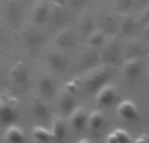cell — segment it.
I'll return each instance as SVG.
<instances>
[{
    "mask_svg": "<svg viewBox=\"0 0 149 143\" xmlns=\"http://www.w3.org/2000/svg\"><path fill=\"white\" fill-rule=\"evenodd\" d=\"M113 76V69L107 65H102V67H97L88 70L86 76L84 78V86L89 92H97L100 87H102L110 77Z\"/></svg>",
    "mask_w": 149,
    "mask_h": 143,
    "instance_id": "cell-1",
    "label": "cell"
},
{
    "mask_svg": "<svg viewBox=\"0 0 149 143\" xmlns=\"http://www.w3.org/2000/svg\"><path fill=\"white\" fill-rule=\"evenodd\" d=\"M18 99L9 92L0 94V125L8 126L17 120Z\"/></svg>",
    "mask_w": 149,
    "mask_h": 143,
    "instance_id": "cell-2",
    "label": "cell"
},
{
    "mask_svg": "<svg viewBox=\"0 0 149 143\" xmlns=\"http://www.w3.org/2000/svg\"><path fill=\"white\" fill-rule=\"evenodd\" d=\"M43 33L38 29V25L31 23L26 25L22 29V42L29 51H36L42 43H43Z\"/></svg>",
    "mask_w": 149,
    "mask_h": 143,
    "instance_id": "cell-3",
    "label": "cell"
},
{
    "mask_svg": "<svg viewBox=\"0 0 149 143\" xmlns=\"http://www.w3.org/2000/svg\"><path fill=\"white\" fill-rule=\"evenodd\" d=\"M120 50H119V42L114 35H110L109 39L103 41V47L101 51L100 57L106 64H116L119 61Z\"/></svg>",
    "mask_w": 149,
    "mask_h": 143,
    "instance_id": "cell-4",
    "label": "cell"
},
{
    "mask_svg": "<svg viewBox=\"0 0 149 143\" xmlns=\"http://www.w3.org/2000/svg\"><path fill=\"white\" fill-rule=\"evenodd\" d=\"M22 7L18 0H8L5 4V17L13 29H17L22 20Z\"/></svg>",
    "mask_w": 149,
    "mask_h": 143,
    "instance_id": "cell-5",
    "label": "cell"
},
{
    "mask_svg": "<svg viewBox=\"0 0 149 143\" xmlns=\"http://www.w3.org/2000/svg\"><path fill=\"white\" fill-rule=\"evenodd\" d=\"M116 99H118V94H116V89L114 85L105 83L102 87L97 90L95 100H97V104L100 107H109Z\"/></svg>",
    "mask_w": 149,
    "mask_h": 143,
    "instance_id": "cell-6",
    "label": "cell"
},
{
    "mask_svg": "<svg viewBox=\"0 0 149 143\" xmlns=\"http://www.w3.org/2000/svg\"><path fill=\"white\" fill-rule=\"evenodd\" d=\"M9 78L16 85H26L30 81V73L29 69L22 61H17L9 70Z\"/></svg>",
    "mask_w": 149,
    "mask_h": 143,
    "instance_id": "cell-7",
    "label": "cell"
},
{
    "mask_svg": "<svg viewBox=\"0 0 149 143\" xmlns=\"http://www.w3.org/2000/svg\"><path fill=\"white\" fill-rule=\"evenodd\" d=\"M141 69H143V61L140 59V56L130 57L123 64V76L128 81H134L140 76Z\"/></svg>",
    "mask_w": 149,
    "mask_h": 143,
    "instance_id": "cell-8",
    "label": "cell"
},
{
    "mask_svg": "<svg viewBox=\"0 0 149 143\" xmlns=\"http://www.w3.org/2000/svg\"><path fill=\"white\" fill-rule=\"evenodd\" d=\"M50 16V3L47 0H37L31 12V21L36 25H42L46 22Z\"/></svg>",
    "mask_w": 149,
    "mask_h": 143,
    "instance_id": "cell-9",
    "label": "cell"
},
{
    "mask_svg": "<svg viewBox=\"0 0 149 143\" xmlns=\"http://www.w3.org/2000/svg\"><path fill=\"white\" fill-rule=\"evenodd\" d=\"M47 65L55 73H64L68 69V61L59 51H50L47 54Z\"/></svg>",
    "mask_w": 149,
    "mask_h": 143,
    "instance_id": "cell-10",
    "label": "cell"
},
{
    "mask_svg": "<svg viewBox=\"0 0 149 143\" xmlns=\"http://www.w3.org/2000/svg\"><path fill=\"white\" fill-rule=\"evenodd\" d=\"M38 90L43 99H52L56 95V83L50 76H42L38 82Z\"/></svg>",
    "mask_w": 149,
    "mask_h": 143,
    "instance_id": "cell-11",
    "label": "cell"
},
{
    "mask_svg": "<svg viewBox=\"0 0 149 143\" xmlns=\"http://www.w3.org/2000/svg\"><path fill=\"white\" fill-rule=\"evenodd\" d=\"M31 112L36 116L38 120L41 121H47L50 120V109L49 105L46 103V99L39 95V96H36L31 102Z\"/></svg>",
    "mask_w": 149,
    "mask_h": 143,
    "instance_id": "cell-12",
    "label": "cell"
},
{
    "mask_svg": "<svg viewBox=\"0 0 149 143\" xmlns=\"http://www.w3.org/2000/svg\"><path fill=\"white\" fill-rule=\"evenodd\" d=\"M71 126L77 131H81L88 124V112L84 107H74L70 115Z\"/></svg>",
    "mask_w": 149,
    "mask_h": 143,
    "instance_id": "cell-13",
    "label": "cell"
},
{
    "mask_svg": "<svg viewBox=\"0 0 149 143\" xmlns=\"http://www.w3.org/2000/svg\"><path fill=\"white\" fill-rule=\"evenodd\" d=\"M118 115L126 121H134L139 117V109L132 100H123L118 105Z\"/></svg>",
    "mask_w": 149,
    "mask_h": 143,
    "instance_id": "cell-14",
    "label": "cell"
},
{
    "mask_svg": "<svg viewBox=\"0 0 149 143\" xmlns=\"http://www.w3.org/2000/svg\"><path fill=\"white\" fill-rule=\"evenodd\" d=\"M98 59H100V54H98V51L95 50V47L89 46V48H88L84 54H81V56H80L79 65L81 69L89 70L97 65Z\"/></svg>",
    "mask_w": 149,
    "mask_h": 143,
    "instance_id": "cell-15",
    "label": "cell"
},
{
    "mask_svg": "<svg viewBox=\"0 0 149 143\" xmlns=\"http://www.w3.org/2000/svg\"><path fill=\"white\" fill-rule=\"evenodd\" d=\"M55 44L60 50H71L74 46V35L72 30L64 28L55 35Z\"/></svg>",
    "mask_w": 149,
    "mask_h": 143,
    "instance_id": "cell-16",
    "label": "cell"
},
{
    "mask_svg": "<svg viewBox=\"0 0 149 143\" xmlns=\"http://www.w3.org/2000/svg\"><path fill=\"white\" fill-rule=\"evenodd\" d=\"M51 135L52 141H64L67 137V124L64 118L58 116L51 121Z\"/></svg>",
    "mask_w": 149,
    "mask_h": 143,
    "instance_id": "cell-17",
    "label": "cell"
},
{
    "mask_svg": "<svg viewBox=\"0 0 149 143\" xmlns=\"http://www.w3.org/2000/svg\"><path fill=\"white\" fill-rule=\"evenodd\" d=\"M136 18L130 13H120L118 17V30L122 34H131L136 29Z\"/></svg>",
    "mask_w": 149,
    "mask_h": 143,
    "instance_id": "cell-18",
    "label": "cell"
},
{
    "mask_svg": "<svg viewBox=\"0 0 149 143\" xmlns=\"http://www.w3.org/2000/svg\"><path fill=\"white\" fill-rule=\"evenodd\" d=\"M4 139L7 142H15V143L24 142L25 141V134H24V130L18 125L10 124V125H8L7 129H5Z\"/></svg>",
    "mask_w": 149,
    "mask_h": 143,
    "instance_id": "cell-19",
    "label": "cell"
},
{
    "mask_svg": "<svg viewBox=\"0 0 149 143\" xmlns=\"http://www.w3.org/2000/svg\"><path fill=\"white\" fill-rule=\"evenodd\" d=\"M103 122H105V117L101 111H93L89 116H88V129L92 133H98L102 129Z\"/></svg>",
    "mask_w": 149,
    "mask_h": 143,
    "instance_id": "cell-20",
    "label": "cell"
},
{
    "mask_svg": "<svg viewBox=\"0 0 149 143\" xmlns=\"http://www.w3.org/2000/svg\"><path fill=\"white\" fill-rule=\"evenodd\" d=\"M74 95L64 91L59 96V109L63 115H71L74 109Z\"/></svg>",
    "mask_w": 149,
    "mask_h": 143,
    "instance_id": "cell-21",
    "label": "cell"
},
{
    "mask_svg": "<svg viewBox=\"0 0 149 143\" xmlns=\"http://www.w3.org/2000/svg\"><path fill=\"white\" fill-rule=\"evenodd\" d=\"M106 141L109 143H127L131 142L132 139L124 129H115L106 137Z\"/></svg>",
    "mask_w": 149,
    "mask_h": 143,
    "instance_id": "cell-22",
    "label": "cell"
},
{
    "mask_svg": "<svg viewBox=\"0 0 149 143\" xmlns=\"http://www.w3.org/2000/svg\"><path fill=\"white\" fill-rule=\"evenodd\" d=\"M33 138L36 139L37 142H42V143H46V142H51L52 141V135H51V130L46 129L45 126H34L33 128Z\"/></svg>",
    "mask_w": 149,
    "mask_h": 143,
    "instance_id": "cell-23",
    "label": "cell"
},
{
    "mask_svg": "<svg viewBox=\"0 0 149 143\" xmlns=\"http://www.w3.org/2000/svg\"><path fill=\"white\" fill-rule=\"evenodd\" d=\"M101 30L105 33H113L115 29H118V18H115L113 14H106L102 17V25H101Z\"/></svg>",
    "mask_w": 149,
    "mask_h": 143,
    "instance_id": "cell-24",
    "label": "cell"
},
{
    "mask_svg": "<svg viewBox=\"0 0 149 143\" xmlns=\"http://www.w3.org/2000/svg\"><path fill=\"white\" fill-rule=\"evenodd\" d=\"M94 28V21H93V17L90 14H85L81 17L80 20V23H79V29H80V33L82 35L88 36L90 34V31L93 30Z\"/></svg>",
    "mask_w": 149,
    "mask_h": 143,
    "instance_id": "cell-25",
    "label": "cell"
},
{
    "mask_svg": "<svg viewBox=\"0 0 149 143\" xmlns=\"http://www.w3.org/2000/svg\"><path fill=\"white\" fill-rule=\"evenodd\" d=\"M103 41H105V31L101 30V29L92 30L88 35V44L92 47H98L100 44L103 43Z\"/></svg>",
    "mask_w": 149,
    "mask_h": 143,
    "instance_id": "cell-26",
    "label": "cell"
},
{
    "mask_svg": "<svg viewBox=\"0 0 149 143\" xmlns=\"http://www.w3.org/2000/svg\"><path fill=\"white\" fill-rule=\"evenodd\" d=\"M148 22H149V7L145 8V9L143 10L141 14L139 16V18H136L137 26H143V28H144Z\"/></svg>",
    "mask_w": 149,
    "mask_h": 143,
    "instance_id": "cell-27",
    "label": "cell"
},
{
    "mask_svg": "<svg viewBox=\"0 0 149 143\" xmlns=\"http://www.w3.org/2000/svg\"><path fill=\"white\" fill-rule=\"evenodd\" d=\"M134 0H116V7L120 10V13H126L132 5Z\"/></svg>",
    "mask_w": 149,
    "mask_h": 143,
    "instance_id": "cell-28",
    "label": "cell"
},
{
    "mask_svg": "<svg viewBox=\"0 0 149 143\" xmlns=\"http://www.w3.org/2000/svg\"><path fill=\"white\" fill-rule=\"evenodd\" d=\"M77 89H79V83H77L76 79H73V81H70L65 83V91L70 92V94L74 95L77 92Z\"/></svg>",
    "mask_w": 149,
    "mask_h": 143,
    "instance_id": "cell-29",
    "label": "cell"
},
{
    "mask_svg": "<svg viewBox=\"0 0 149 143\" xmlns=\"http://www.w3.org/2000/svg\"><path fill=\"white\" fill-rule=\"evenodd\" d=\"M68 4L71 5V8L73 9H79V8H82L86 3V0H67Z\"/></svg>",
    "mask_w": 149,
    "mask_h": 143,
    "instance_id": "cell-30",
    "label": "cell"
},
{
    "mask_svg": "<svg viewBox=\"0 0 149 143\" xmlns=\"http://www.w3.org/2000/svg\"><path fill=\"white\" fill-rule=\"evenodd\" d=\"M135 142H136V143H143V142H149V135H148V134L147 133H143L141 134V137H139V138H136V139H135Z\"/></svg>",
    "mask_w": 149,
    "mask_h": 143,
    "instance_id": "cell-31",
    "label": "cell"
},
{
    "mask_svg": "<svg viewBox=\"0 0 149 143\" xmlns=\"http://www.w3.org/2000/svg\"><path fill=\"white\" fill-rule=\"evenodd\" d=\"M144 33H145V36H147V38L149 39V22L144 26Z\"/></svg>",
    "mask_w": 149,
    "mask_h": 143,
    "instance_id": "cell-32",
    "label": "cell"
},
{
    "mask_svg": "<svg viewBox=\"0 0 149 143\" xmlns=\"http://www.w3.org/2000/svg\"><path fill=\"white\" fill-rule=\"evenodd\" d=\"M3 36V30H1V23H0V39H1Z\"/></svg>",
    "mask_w": 149,
    "mask_h": 143,
    "instance_id": "cell-33",
    "label": "cell"
},
{
    "mask_svg": "<svg viewBox=\"0 0 149 143\" xmlns=\"http://www.w3.org/2000/svg\"><path fill=\"white\" fill-rule=\"evenodd\" d=\"M28 1H29V0H28Z\"/></svg>",
    "mask_w": 149,
    "mask_h": 143,
    "instance_id": "cell-34",
    "label": "cell"
}]
</instances>
